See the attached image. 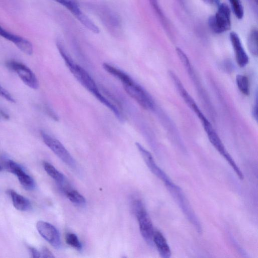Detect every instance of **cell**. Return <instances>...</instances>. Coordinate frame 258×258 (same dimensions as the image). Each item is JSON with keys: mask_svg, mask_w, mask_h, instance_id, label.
Segmentation results:
<instances>
[{"mask_svg": "<svg viewBox=\"0 0 258 258\" xmlns=\"http://www.w3.org/2000/svg\"><path fill=\"white\" fill-rule=\"evenodd\" d=\"M57 47L66 66L74 76L84 88L99 100L102 95L91 76L84 69L73 61L66 52L62 44L57 45Z\"/></svg>", "mask_w": 258, "mask_h": 258, "instance_id": "1", "label": "cell"}, {"mask_svg": "<svg viewBox=\"0 0 258 258\" xmlns=\"http://www.w3.org/2000/svg\"><path fill=\"white\" fill-rule=\"evenodd\" d=\"M125 92L142 107L152 110L154 102L148 93L125 73L119 80Z\"/></svg>", "mask_w": 258, "mask_h": 258, "instance_id": "2", "label": "cell"}, {"mask_svg": "<svg viewBox=\"0 0 258 258\" xmlns=\"http://www.w3.org/2000/svg\"><path fill=\"white\" fill-rule=\"evenodd\" d=\"M133 207L137 217L141 235L149 244L152 245L155 231L152 221L141 201H134Z\"/></svg>", "mask_w": 258, "mask_h": 258, "instance_id": "3", "label": "cell"}, {"mask_svg": "<svg viewBox=\"0 0 258 258\" xmlns=\"http://www.w3.org/2000/svg\"><path fill=\"white\" fill-rule=\"evenodd\" d=\"M215 15L211 16L208 19L210 29L215 33L220 34L227 31L231 27L230 10L228 6L220 4Z\"/></svg>", "mask_w": 258, "mask_h": 258, "instance_id": "4", "label": "cell"}, {"mask_svg": "<svg viewBox=\"0 0 258 258\" xmlns=\"http://www.w3.org/2000/svg\"><path fill=\"white\" fill-rule=\"evenodd\" d=\"M92 8L110 33L114 35L119 34L121 30V23L115 13L103 6L96 5Z\"/></svg>", "mask_w": 258, "mask_h": 258, "instance_id": "5", "label": "cell"}, {"mask_svg": "<svg viewBox=\"0 0 258 258\" xmlns=\"http://www.w3.org/2000/svg\"><path fill=\"white\" fill-rule=\"evenodd\" d=\"M41 136L45 145L64 163L73 168H76V163L63 145L57 139L43 131Z\"/></svg>", "mask_w": 258, "mask_h": 258, "instance_id": "6", "label": "cell"}, {"mask_svg": "<svg viewBox=\"0 0 258 258\" xmlns=\"http://www.w3.org/2000/svg\"><path fill=\"white\" fill-rule=\"evenodd\" d=\"M7 66L15 71L28 87L34 90L38 88V81L35 75L27 66L15 60L8 61Z\"/></svg>", "mask_w": 258, "mask_h": 258, "instance_id": "7", "label": "cell"}, {"mask_svg": "<svg viewBox=\"0 0 258 258\" xmlns=\"http://www.w3.org/2000/svg\"><path fill=\"white\" fill-rule=\"evenodd\" d=\"M136 145L145 162L152 172L158 178L162 180L168 188L174 185V183L170 180L165 173L156 164L151 153L140 143H136Z\"/></svg>", "mask_w": 258, "mask_h": 258, "instance_id": "8", "label": "cell"}, {"mask_svg": "<svg viewBox=\"0 0 258 258\" xmlns=\"http://www.w3.org/2000/svg\"><path fill=\"white\" fill-rule=\"evenodd\" d=\"M36 228L41 236L53 247L58 249L61 246V240L58 231L52 224L39 221L36 223Z\"/></svg>", "mask_w": 258, "mask_h": 258, "instance_id": "9", "label": "cell"}, {"mask_svg": "<svg viewBox=\"0 0 258 258\" xmlns=\"http://www.w3.org/2000/svg\"><path fill=\"white\" fill-rule=\"evenodd\" d=\"M5 165L10 172L17 176L20 183L25 189L32 190L35 188V183L34 180L20 165L9 159L5 160Z\"/></svg>", "mask_w": 258, "mask_h": 258, "instance_id": "10", "label": "cell"}, {"mask_svg": "<svg viewBox=\"0 0 258 258\" xmlns=\"http://www.w3.org/2000/svg\"><path fill=\"white\" fill-rule=\"evenodd\" d=\"M0 36L14 43L21 51L25 54L31 55L33 53V46L29 40L8 32L1 26Z\"/></svg>", "mask_w": 258, "mask_h": 258, "instance_id": "11", "label": "cell"}, {"mask_svg": "<svg viewBox=\"0 0 258 258\" xmlns=\"http://www.w3.org/2000/svg\"><path fill=\"white\" fill-rule=\"evenodd\" d=\"M230 38L237 63L240 67H245L248 62V57L242 46L238 35L235 32H232L230 34Z\"/></svg>", "mask_w": 258, "mask_h": 258, "instance_id": "12", "label": "cell"}, {"mask_svg": "<svg viewBox=\"0 0 258 258\" xmlns=\"http://www.w3.org/2000/svg\"><path fill=\"white\" fill-rule=\"evenodd\" d=\"M153 242L162 257L169 258L171 256V252L170 247L166 238L160 231H154Z\"/></svg>", "mask_w": 258, "mask_h": 258, "instance_id": "13", "label": "cell"}, {"mask_svg": "<svg viewBox=\"0 0 258 258\" xmlns=\"http://www.w3.org/2000/svg\"><path fill=\"white\" fill-rule=\"evenodd\" d=\"M9 193L16 209L21 211H26L31 208V203L27 198L12 189L10 190Z\"/></svg>", "mask_w": 258, "mask_h": 258, "instance_id": "14", "label": "cell"}, {"mask_svg": "<svg viewBox=\"0 0 258 258\" xmlns=\"http://www.w3.org/2000/svg\"><path fill=\"white\" fill-rule=\"evenodd\" d=\"M43 166L46 173L59 184L65 180L64 175L58 171L52 165L47 162H43Z\"/></svg>", "mask_w": 258, "mask_h": 258, "instance_id": "15", "label": "cell"}, {"mask_svg": "<svg viewBox=\"0 0 258 258\" xmlns=\"http://www.w3.org/2000/svg\"><path fill=\"white\" fill-rule=\"evenodd\" d=\"M247 46L252 55H257V31L256 29H254L250 32L247 38Z\"/></svg>", "mask_w": 258, "mask_h": 258, "instance_id": "16", "label": "cell"}, {"mask_svg": "<svg viewBox=\"0 0 258 258\" xmlns=\"http://www.w3.org/2000/svg\"><path fill=\"white\" fill-rule=\"evenodd\" d=\"M237 86L240 91L247 95L249 93V84L247 77L242 75H237L236 77Z\"/></svg>", "mask_w": 258, "mask_h": 258, "instance_id": "17", "label": "cell"}, {"mask_svg": "<svg viewBox=\"0 0 258 258\" xmlns=\"http://www.w3.org/2000/svg\"><path fill=\"white\" fill-rule=\"evenodd\" d=\"M66 194L69 200L75 204L83 205L86 203L85 198L75 190H66Z\"/></svg>", "mask_w": 258, "mask_h": 258, "instance_id": "18", "label": "cell"}, {"mask_svg": "<svg viewBox=\"0 0 258 258\" xmlns=\"http://www.w3.org/2000/svg\"><path fill=\"white\" fill-rule=\"evenodd\" d=\"M232 10L236 17L241 19L244 15L243 7L240 0H229Z\"/></svg>", "mask_w": 258, "mask_h": 258, "instance_id": "19", "label": "cell"}, {"mask_svg": "<svg viewBox=\"0 0 258 258\" xmlns=\"http://www.w3.org/2000/svg\"><path fill=\"white\" fill-rule=\"evenodd\" d=\"M65 240L68 245L74 248L77 250H81L82 249V244L75 234L71 232L66 233Z\"/></svg>", "mask_w": 258, "mask_h": 258, "instance_id": "20", "label": "cell"}, {"mask_svg": "<svg viewBox=\"0 0 258 258\" xmlns=\"http://www.w3.org/2000/svg\"><path fill=\"white\" fill-rule=\"evenodd\" d=\"M0 96L5 99L7 101L15 103V100L12 96V95L4 88L0 85Z\"/></svg>", "mask_w": 258, "mask_h": 258, "instance_id": "21", "label": "cell"}, {"mask_svg": "<svg viewBox=\"0 0 258 258\" xmlns=\"http://www.w3.org/2000/svg\"><path fill=\"white\" fill-rule=\"evenodd\" d=\"M41 257L45 258H52L54 257L52 253L46 247H43L41 250Z\"/></svg>", "mask_w": 258, "mask_h": 258, "instance_id": "22", "label": "cell"}, {"mask_svg": "<svg viewBox=\"0 0 258 258\" xmlns=\"http://www.w3.org/2000/svg\"><path fill=\"white\" fill-rule=\"evenodd\" d=\"M29 249L31 255V256L33 258H39L41 257V252L37 249L33 247H29Z\"/></svg>", "mask_w": 258, "mask_h": 258, "instance_id": "23", "label": "cell"}, {"mask_svg": "<svg viewBox=\"0 0 258 258\" xmlns=\"http://www.w3.org/2000/svg\"><path fill=\"white\" fill-rule=\"evenodd\" d=\"M45 110L47 114L53 119L55 120H58V117L55 112L49 106L45 107Z\"/></svg>", "mask_w": 258, "mask_h": 258, "instance_id": "24", "label": "cell"}, {"mask_svg": "<svg viewBox=\"0 0 258 258\" xmlns=\"http://www.w3.org/2000/svg\"><path fill=\"white\" fill-rule=\"evenodd\" d=\"M204 2L211 5H219L220 0H203Z\"/></svg>", "mask_w": 258, "mask_h": 258, "instance_id": "25", "label": "cell"}, {"mask_svg": "<svg viewBox=\"0 0 258 258\" xmlns=\"http://www.w3.org/2000/svg\"><path fill=\"white\" fill-rule=\"evenodd\" d=\"M0 112H1V114L2 115V116L4 118H5L6 119H9V115L6 112H5L3 110H1Z\"/></svg>", "mask_w": 258, "mask_h": 258, "instance_id": "26", "label": "cell"}, {"mask_svg": "<svg viewBox=\"0 0 258 258\" xmlns=\"http://www.w3.org/2000/svg\"><path fill=\"white\" fill-rule=\"evenodd\" d=\"M3 170V167L2 166L0 165V171H2Z\"/></svg>", "mask_w": 258, "mask_h": 258, "instance_id": "27", "label": "cell"}]
</instances>
